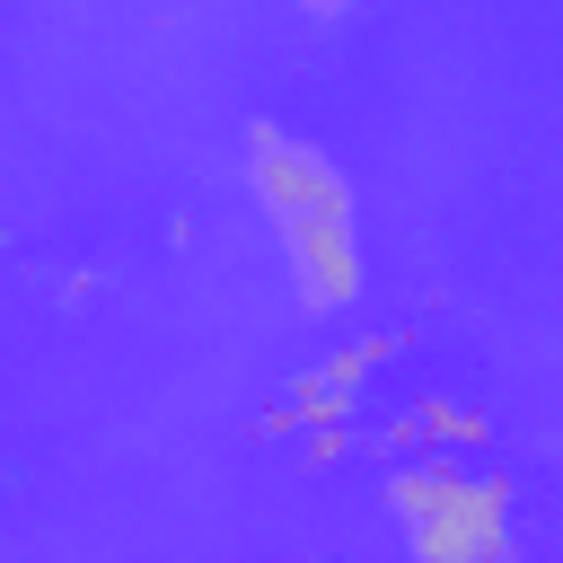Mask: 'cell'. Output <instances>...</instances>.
I'll list each match as a JSON object with an SVG mask.
<instances>
[{
  "label": "cell",
  "mask_w": 563,
  "mask_h": 563,
  "mask_svg": "<svg viewBox=\"0 0 563 563\" xmlns=\"http://www.w3.org/2000/svg\"><path fill=\"white\" fill-rule=\"evenodd\" d=\"M308 9H317V18H334V9H343V0H308Z\"/></svg>",
  "instance_id": "cell-3"
},
{
  "label": "cell",
  "mask_w": 563,
  "mask_h": 563,
  "mask_svg": "<svg viewBox=\"0 0 563 563\" xmlns=\"http://www.w3.org/2000/svg\"><path fill=\"white\" fill-rule=\"evenodd\" d=\"M413 510V554L422 563H493L501 554V493L466 475H405L396 484Z\"/></svg>",
  "instance_id": "cell-2"
},
{
  "label": "cell",
  "mask_w": 563,
  "mask_h": 563,
  "mask_svg": "<svg viewBox=\"0 0 563 563\" xmlns=\"http://www.w3.org/2000/svg\"><path fill=\"white\" fill-rule=\"evenodd\" d=\"M264 194H273V220H282V238H290V255H299V273H308V299H343L361 264H352L343 194L325 185V167H308L299 150H282V141L264 132Z\"/></svg>",
  "instance_id": "cell-1"
}]
</instances>
